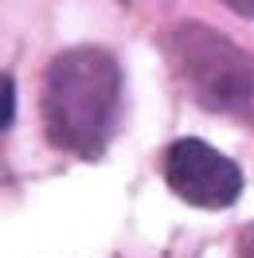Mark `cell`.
<instances>
[{
	"label": "cell",
	"instance_id": "6da1fadb",
	"mask_svg": "<svg viewBox=\"0 0 254 258\" xmlns=\"http://www.w3.org/2000/svg\"><path fill=\"white\" fill-rule=\"evenodd\" d=\"M121 117V67L102 47H71L55 55L43 79L47 141L82 161H98Z\"/></svg>",
	"mask_w": 254,
	"mask_h": 258
},
{
	"label": "cell",
	"instance_id": "8992f818",
	"mask_svg": "<svg viewBox=\"0 0 254 258\" xmlns=\"http://www.w3.org/2000/svg\"><path fill=\"white\" fill-rule=\"evenodd\" d=\"M235 16H242V20H254V0H223Z\"/></svg>",
	"mask_w": 254,
	"mask_h": 258
},
{
	"label": "cell",
	"instance_id": "3957f363",
	"mask_svg": "<svg viewBox=\"0 0 254 258\" xmlns=\"http://www.w3.org/2000/svg\"><path fill=\"white\" fill-rule=\"evenodd\" d=\"M160 172L168 180V188L184 204H192V208L219 211V208H231L242 196V172H238V164L227 161L219 149H211L207 141H196V137L172 141L168 153H164Z\"/></svg>",
	"mask_w": 254,
	"mask_h": 258
},
{
	"label": "cell",
	"instance_id": "7a4b0ae2",
	"mask_svg": "<svg viewBox=\"0 0 254 258\" xmlns=\"http://www.w3.org/2000/svg\"><path fill=\"white\" fill-rule=\"evenodd\" d=\"M180 86L196 106L254 125V59L207 24H180L164 39Z\"/></svg>",
	"mask_w": 254,
	"mask_h": 258
},
{
	"label": "cell",
	"instance_id": "5b68a950",
	"mask_svg": "<svg viewBox=\"0 0 254 258\" xmlns=\"http://www.w3.org/2000/svg\"><path fill=\"white\" fill-rule=\"evenodd\" d=\"M238 254H242V258H254V223L242 227V235H238Z\"/></svg>",
	"mask_w": 254,
	"mask_h": 258
},
{
	"label": "cell",
	"instance_id": "277c9868",
	"mask_svg": "<svg viewBox=\"0 0 254 258\" xmlns=\"http://www.w3.org/2000/svg\"><path fill=\"white\" fill-rule=\"evenodd\" d=\"M12 117H16V82L0 71V133L12 125Z\"/></svg>",
	"mask_w": 254,
	"mask_h": 258
}]
</instances>
